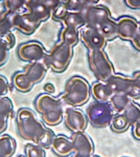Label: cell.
Segmentation results:
<instances>
[{
	"mask_svg": "<svg viewBox=\"0 0 140 157\" xmlns=\"http://www.w3.org/2000/svg\"><path fill=\"white\" fill-rule=\"evenodd\" d=\"M61 103L60 99L44 94L37 99L35 105L44 121L48 125L54 126L62 120L64 113Z\"/></svg>",
	"mask_w": 140,
	"mask_h": 157,
	"instance_id": "obj_1",
	"label": "cell"
},
{
	"mask_svg": "<svg viewBox=\"0 0 140 157\" xmlns=\"http://www.w3.org/2000/svg\"><path fill=\"white\" fill-rule=\"evenodd\" d=\"M19 129L22 137L37 143L47 128L37 118L35 114L29 109L21 112Z\"/></svg>",
	"mask_w": 140,
	"mask_h": 157,
	"instance_id": "obj_2",
	"label": "cell"
},
{
	"mask_svg": "<svg viewBox=\"0 0 140 157\" xmlns=\"http://www.w3.org/2000/svg\"><path fill=\"white\" fill-rule=\"evenodd\" d=\"M87 119L93 126L103 128L109 124L113 113L106 102L95 101L90 104L86 110Z\"/></svg>",
	"mask_w": 140,
	"mask_h": 157,
	"instance_id": "obj_3",
	"label": "cell"
},
{
	"mask_svg": "<svg viewBox=\"0 0 140 157\" xmlns=\"http://www.w3.org/2000/svg\"><path fill=\"white\" fill-rule=\"evenodd\" d=\"M89 93L88 86L86 84L77 86V88L66 89L65 94L61 97L60 100L71 105L80 106L85 104L89 99Z\"/></svg>",
	"mask_w": 140,
	"mask_h": 157,
	"instance_id": "obj_4",
	"label": "cell"
},
{
	"mask_svg": "<svg viewBox=\"0 0 140 157\" xmlns=\"http://www.w3.org/2000/svg\"><path fill=\"white\" fill-rule=\"evenodd\" d=\"M64 115L66 127L74 133L83 132L87 127V118L81 110L73 108H67Z\"/></svg>",
	"mask_w": 140,
	"mask_h": 157,
	"instance_id": "obj_5",
	"label": "cell"
},
{
	"mask_svg": "<svg viewBox=\"0 0 140 157\" xmlns=\"http://www.w3.org/2000/svg\"><path fill=\"white\" fill-rule=\"evenodd\" d=\"M53 149L56 151L61 152H71L74 148L73 143L71 139L68 138L66 136L60 135L55 137L53 141L52 145Z\"/></svg>",
	"mask_w": 140,
	"mask_h": 157,
	"instance_id": "obj_6",
	"label": "cell"
},
{
	"mask_svg": "<svg viewBox=\"0 0 140 157\" xmlns=\"http://www.w3.org/2000/svg\"><path fill=\"white\" fill-rule=\"evenodd\" d=\"M112 93L111 89L106 86L99 83L96 84L93 88V97L98 101L106 102L111 98Z\"/></svg>",
	"mask_w": 140,
	"mask_h": 157,
	"instance_id": "obj_7",
	"label": "cell"
},
{
	"mask_svg": "<svg viewBox=\"0 0 140 157\" xmlns=\"http://www.w3.org/2000/svg\"><path fill=\"white\" fill-rule=\"evenodd\" d=\"M127 19V23L124 24L122 21V30L120 33V36H122L124 39H132L134 38L138 32V25L137 23L133 20Z\"/></svg>",
	"mask_w": 140,
	"mask_h": 157,
	"instance_id": "obj_8",
	"label": "cell"
}]
</instances>
